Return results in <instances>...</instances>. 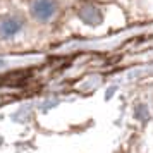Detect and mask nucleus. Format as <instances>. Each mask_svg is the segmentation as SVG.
Returning <instances> with one entry per match:
<instances>
[{"label": "nucleus", "instance_id": "1", "mask_svg": "<svg viewBox=\"0 0 153 153\" xmlns=\"http://www.w3.org/2000/svg\"><path fill=\"white\" fill-rule=\"evenodd\" d=\"M59 2L57 0H31L29 16L38 24H50L59 16Z\"/></svg>", "mask_w": 153, "mask_h": 153}, {"label": "nucleus", "instance_id": "2", "mask_svg": "<svg viewBox=\"0 0 153 153\" xmlns=\"http://www.w3.org/2000/svg\"><path fill=\"white\" fill-rule=\"evenodd\" d=\"M26 26V21L21 14H4L0 16V40L9 42L14 40L16 36L22 33V29Z\"/></svg>", "mask_w": 153, "mask_h": 153}, {"label": "nucleus", "instance_id": "3", "mask_svg": "<svg viewBox=\"0 0 153 153\" xmlns=\"http://www.w3.org/2000/svg\"><path fill=\"white\" fill-rule=\"evenodd\" d=\"M79 17H81V21L84 22V24H88V26H98L100 22H102V10L98 7H95V5H84V7H81V10H79Z\"/></svg>", "mask_w": 153, "mask_h": 153}]
</instances>
